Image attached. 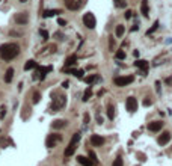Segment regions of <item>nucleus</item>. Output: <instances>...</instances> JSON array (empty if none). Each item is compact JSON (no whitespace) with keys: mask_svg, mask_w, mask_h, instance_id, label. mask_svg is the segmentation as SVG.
<instances>
[{"mask_svg":"<svg viewBox=\"0 0 172 166\" xmlns=\"http://www.w3.org/2000/svg\"><path fill=\"white\" fill-rule=\"evenodd\" d=\"M20 53V47L18 44H14V42H8V44H3L0 47V56H2L3 60H12L14 57H17Z\"/></svg>","mask_w":172,"mask_h":166,"instance_id":"1","label":"nucleus"},{"mask_svg":"<svg viewBox=\"0 0 172 166\" xmlns=\"http://www.w3.org/2000/svg\"><path fill=\"white\" fill-rule=\"evenodd\" d=\"M80 140V133H76L74 136H73V139H71V142L68 144V147L65 148V157H70V156H73L74 154V151H76V148H77V142Z\"/></svg>","mask_w":172,"mask_h":166,"instance_id":"2","label":"nucleus"},{"mask_svg":"<svg viewBox=\"0 0 172 166\" xmlns=\"http://www.w3.org/2000/svg\"><path fill=\"white\" fill-rule=\"evenodd\" d=\"M65 104H67V97L60 95V97H58V98H53V103H51V106H50V112H58V110L63 109Z\"/></svg>","mask_w":172,"mask_h":166,"instance_id":"3","label":"nucleus"},{"mask_svg":"<svg viewBox=\"0 0 172 166\" xmlns=\"http://www.w3.org/2000/svg\"><path fill=\"white\" fill-rule=\"evenodd\" d=\"M83 23L88 29H95L97 26V20H95V15L92 12H88V14L83 15Z\"/></svg>","mask_w":172,"mask_h":166,"instance_id":"4","label":"nucleus"},{"mask_svg":"<svg viewBox=\"0 0 172 166\" xmlns=\"http://www.w3.org/2000/svg\"><path fill=\"white\" fill-rule=\"evenodd\" d=\"M50 70H51V67H36V71L33 74V80H44Z\"/></svg>","mask_w":172,"mask_h":166,"instance_id":"5","label":"nucleus"},{"mask_svg":"<svg viewBox=\"0 0 172 166\" xmlns=\"http://www.w3.org/2000/svg\"><path fill=\"white\" fill-rule=\"evenodd\" d=\"M133 75H124V77H115V80H113V83L116 85V86H119V88H122V86H127V85H130V83H133Z\"/></svg>","mask_w":172,"mask_h":166,"instance_id":"6","label":"nucleus"},{"mask_svg":"<svg viewBox=\"0 0 172 166\" xmlns=\"http://www.w3.org/2000/svg\"><path fill=\"white\" fill-rule=\"evenodd\" d=\"M60 140H62V136H60V134L51 133V134H48V136H47L45 145H47L48 148H53V147H56V144H58V142H60Z\"/></svg>","mask_w":172,"mask_h":166,"instance_id":"7","label":"nucleus"},{"mask_svg":"<svg viewBox=\"0 0 172 166\" xmlns=\"http://www.w3.org/2000/svg\"><path fill=\"white\" fill-rule=\"evenodd\" d=\"M125 107H127V110L128 112H136L137 110V100L135 98V97H128L127 100H125Z\"/></svg>","mask_w":172,"mask_h":166,"instance_id":"8","label":"nucleus"},{"mask_svg":"<svg viewBox=\"0 0 172 166\" xmlns=\"http://www.w3.org/2000/svg\"><path fill=\"white\" fill-rule=\"evenodd\" d=\"M83 3H85L83 0H65V5H67V8L71 9V11H77Z\"/></svg>","mask_w":172,"mask_h":166,"instance_id":"9","label":"nucleus"},{"mask_svg":"<svg viewBox=\"0 0 172 166\" xmlns=\"http://www.w3.org/2000/svg\"><path fill=\"white\" fill-rule=\"evenodd\" d=\"M14 20L17 24H26L29 21V15H27V12H18V14L14 15Z\"/></svg>","mask_w":172,"mask_h":166,"instance_id":"10","label":"nucleus"},{"mask_svg":"<svg viewBox=\"0 0 172 166\" xmlns=\"http://www.w3.org/2000/svg\"><path fill=\"white\" fill-rule=\"evenodd\" d=\"M91 144L94 147H103L104 145V137L100 134H92L91 136Z\"/></svg>","mask_w":172,"mask_h":166,"instance_id":"11","label":"nucleus"},{"mask_svg":"<svg viewBox=\"0 0 172 166\" xmlns=\"http://www.w3.org/2000/svg\"><path fill=\"white\" fill-rule=\"evenodd\" d=\"M162 127H163V122H162V121H153V122L148 124V130L155 133V132H160Z\"/></svg>","mask_w":172,"mask_h":166,"instance_id":"12","label":"nucleus"},{"mask_svg":"<svg viewBox=\"0 0 172 166\" xmlns=\"http://www.w3.org/2000/svg\"><path fill=\"white\" fill-rule=\"evenodd\" d=\"M169 140H171V133H169V132H165V133L160 134V137L157 139V142L160 144V145H166Z\"/></svg>","mask_w":172,"mask_h":166,"instance_id":"13","label":"nucleus"},{"mask_svg":"<svg viewBox=\"0 0 172 166\" xmlns=\"http://www.w3.org/2000/svg\"><path fill=\"white\" fill-rule=\"evenodd\" d=\"M135 65L143 71V75L147 74V70H148V62H147V60H142V59H140V60H136V62H135Z\"/></svg>","mask_w":172,"mask_h":166,"instance_id":"14","label":"nucleus"},{"mask_svg":"<svg viewBox=\"0 0 172 166\" xmlns=\"http://www.w3.org/2000/svg\"><path fill=\"white\" fill-rule=\"evenodd\" d=\"M77 162L80 165H83V166H94V162H92L91 159H88V157H83V156H78Z\"/></svg>","mask_w":172,"mask_h":166,"instance_id":"15","label":"nucleus"},{"mask_svg":"<svg viewBox=\"0 0 172 166\" xmlns=\"http://www.w3.org/2000/svg\"><path fill=\"white\" fill-rule=\"evenodd\" d=\"M12 79H14V68H8L6 73H5V82L6 83H11Z\"/></svg>","mask_w":172,"mask_h":166,"instance_id":"16","label":"nucleus"},{"mask_svg":"<svg viewBox=\"0 0 172 166\" xmlns=\"http://www.w3.org/2000/svg\"><path fill=\"white\" fill-rule=\"evenodd\" d=\"M140 11H142L143 17H148V14H150V9H148V0H142V5H140Z\"/></svg>","mask_w":172,"mask_h":166,"instance_id":"17","label":"nucleus"},{"mask_svg":"<svg viewBox=\"0 0 172 166\" xmlns=\"http://www.w3.org/2000/svg\"><path fill=\"white\" fill-rule=\"evenodd\" d=\"M76 62H77V56H76V55H73V56L67 57V60H65V67H67V68H70V67L76 65Z\"/></svg>","mask_w":172,"mask_h":166,"instance_id":"18","label":"nucleus"},{"mask_svg":"<svg viewBox=\"0 0 172 166\" xmlns=\"http://www.w3.org/2000/svg\"><path fill=\"white\" fill-rule=\"evenodd\" d=\"M56 14H60L59 9H47V11L44 12V18H50V17L56 15Z\"/></svg>","mask_w":172,"mask_h":166,"instance_id":"19","label":"nucleus"},{"mask_svg":"<svg viewBox=\"0 0 172 166\" xmlns=\"http://www.w3.org/2000/svg\"><path fill=\"white\" fill-rule=\"evenodd\" d=\"M124 32H125V27L122 26V24H118V26H116V30H115V35H116L118 38H121V36L124 35Z\"/></svg>","mask_w":172,"mask_h":166,"instance_id":"20","label":"nucleus"},{"mask_svg":"<svg viewBox=\"0 0 172 166\" xmlns=\"http://www.w3.org/2000/svg\"><path fill=\"white\" fill-rule=\"evenodd\" d=\"M51 127H53V129H62V127H65V121H62V119H56V121H53Z\"/></svg>","mask_w":172,"mask_h":166,"instance_id":"21","label":"nucleus"},{"mask_svg":"<svg viewBox=\"0 0 172 166\" xmlns=\"http://www.w3.org/2000/svg\"><path fill=\"white\" fill-rule=\"evenodd\" d=\"M36 67H38V65H36L35 60H27V63L24 65V70L29 71V70H33V68H36Z\"/></svg>","mask_w":172,"mask_h":166,"instance_id":"22","label":"nucleus"},{"mask_svg":"<svg viewBox=\"0 0 172 166\" xmlns=\"http://www.w3.org/2000/svg\"><path fill=\"white\" fill-rule=\"evenodd\" d=\"M83 80H85V82H86L88 85H92L94 82H97V80H98V77H97L95 74H92V75H88V77H85Z\"/></svg>","mask_w":172,"mask_h":166,"instance_id":"23","label":"nucleus"},{"mask_svg":"<svg viewBox=\"0 0 172 166\" xmlns=\"http://www.w3.org/2000/svg\"><path fill=\"white\" fill-rule=\"evenodd\" d=\"M107 116H109V119H113L115 118V107H113V104H109L107 106Z\"/></svg>","mask_w":172,"mask_h":166,"instance_id":"24","label":"nucleus"},{"mask_svg":"<svg viewBox=\"0 0 172 166\" xmlns=\"http://www.w3.org/2000/svg\"><path fill=\"white\" fill-rule=\"evenodd\" d=\"M113 3H115L116 8H119V9H122V8L127 6V2H125V0H113Z\"/></svg>","mask_w":172,"mask_h":166,"instance_id":"25","label":"nucleus"},{"mask_svg":"<svg viewBox=\"0 0 172 166\" xmlns=\"http://www.w3.org/2000/svg\"><path fill=\"white\" fill-rule=\"evenodd\" d=\"M39 100H41V94H39L38 91H35V92L32 94V101H33L35 104H38V103H39Z\"/></svg>","mask_w":172,"mask_h":166,"instance_id":"26","label":"nucleus"},{"mask_svg":"<svg viewBox=\"0 0 172 166\" xmlns=\"http://www.w3.org/2000/svg\"><path fill=\"white\" fill-rule=\"evenodd\" d=\"M157 29H158V21H154V24L151 26V29H148V30H147V35H151V33H154Z\"/></svg>","mask_w":172,"mask_h":166,"instance_id":"27","label":"nucleus"},{"mask_svg":"<svg viewBox=\"0 0 172 166\" xmlns=\"http://www.w3.org/2000/svg\"><path fill=\"white\" fill-rule=\"evenodd\" d=\"M91 95H92V89L88 88L86 91H85V94H83V101H88V100L91 98Z\"/></svg>","mask_w":172,"mask_h":166,"instance_id":"28","label":"nucleus"},{"mask_svg":"<svg viewBox=\"0 0 172 166\" xmlns=\"http://www.w3.org/2000/svg\"><path fill=\"white\" fill-rule=\"evenodd\" d=\"M115 56H116V59H119V60L121 59H125V52H124V50H118Z\"/></svg>","mask_w":172,"mask_h":166,"instance_id":"29","label":"nucleus"},{"mask_svg":"<svg viewBox=\"0 0 172 166\" xmlns=\"http://www.w3.org/2000/svg\"><path fill=\"white\" fill-rule=\"evenodd\" d=\"M74 75H76L77 79H85V71L83 70H76V74Z\"/></svg>","mask_w":172,"mask_h":166,"instance_id":"30","label":"nucleus"},{"mask_svg":"<svg viewBox=\"0 0 172 166\" xmlns=\"http://www.w3.org/2000/svg\"><path fill=\"white\" fill-rule=\"evenodd\" d=\"M113 166H124L122 159H121V157H116V159L113 160Z\"/></svg>","mask_w":172,"mask_h":166,"instance_id":"31","label":"nucleus"},{"mask_svg":"<svg viewBox=\"0 0 172 166\" xmlns=\"http://www.w3.org/2000/svg\"><path fill=\"white\" fill-rule=\"evenodd\" d=\"M39 35H41V36L44 38V40H47V38H48V32H47V30H44V29L39 30Z\"/></svg>","mask_w":172,"mask_h":166,"instance_id":"32","label":"nucleus"},{"mask_svg":"<svg viewBox=\"0 0 172 166\" xmlns=\"http://www.w3.org/2000/svg\"><path fill=\"white\" fill-rule=\"evenodd\" d=\"M89 157H91L92 162H97V156H95V152H94V151H89Z\"/></svg>","mask_w":172,"mask_h":166,"instance_id":"33","label":"nucleus"},{"mask_svg":"<svg viewBox=\"0 0 172 166\" xmlns=\"http://www.w3.org/2000/svg\"><path fill=\"white\" fill-rule=\"evenodd\" d=\"M131 15H133V11H127V12H125V18H127V20L131 18Z\"/></svg>","mask_w":172,"mask_h":166,"instance_id":"34","label":"nucleus"},{"mask_svg":"<svg viewBox=\"0 0 172 166\" xmlns=\"http://www.w3.org/2000/svg\"><path fill=\"white\" fill-rule=\"evenodd\" d=\"M143 106H151V100L145 98V100H143Z\"/></svg>","mask_w":172,"mask_h":166,"instance_id":"35","label":"nucleus"},{"mask_svg":"<svg viewBox=\"0 0 172 166\" xmlns=\"http://www.w3.org/2000/svg\"><path fill=\"white\" fill-rule=\"evenodd\" d=\"M58 23L60 24V26H65V24H67V21H65L63 18H59V20H58Z\"/></svg>","mask_w":172,"mask_h":166,"instance_id":"36","label":"nucleus"},{"mask_svg":"<svg viewBox=\"0 0 172 166\" xmlns=\"http://www.w3.org/2000/svg\"><path fill=\"white\" fill-rule=\"evenodd\" d=\"M5 113H6V109H5V106H3V107H2V112H0V116L3 118V116H5Z\"/></svg>","mask_w":172,"mask_h":166,"instance_id":"37","label":"nucleus"},{"mask_svg":"<svg viewBox=\"0 0 172 166\" xmlns=\"http://www.w3.org/2000/svg\"><path fill=\"white\" fill-rule=\"evenodd\" d=\"M83 119H85V124L89 122V115H88V113H85V118H83Z\"/></svg>","mask_w":172,"mask_h":166,"instance_id":"38","label":"nucleus"},{"mask_svg":"<svg viewBox=\"0 0 172 166\" xmlns=\"http://www.w3.org/2000/svg\"><path fill=\"white\" fill-rule=\"evenodd\" d=\"M137 29H139V26H137V24H135V26L131 27V32H135V30H137Z\"/></svg>","mask_w":172,"mask_h":166,"instance_id":"39","label":"nucleus"},{"mask_svg":"<svg viewBox=\"0 0 172 166\" xmlns=\"http://www.w3.org/2000/svg\"><path fill=\"white\" fill-rule=\"evenodd\" d=\"M68 85H70V83H68V82H67V80H65V82H63V83H62V88H68Z\"/></svg>","mask_w":172,"mask_h":166,"instance_id":"40","label":"nucleus"},{"mask_svg":"<svg viewBox=\"0 0 172 166\" xmlns=\"http://www.w3.org/2000/svg\"><path fill=\"white\" fill-rule=\"evenodd\" d=\"M20 2H21V3H26V2H29V0H20Z\"/></svg>","mask_w":172,"mask_h":166,"instance_id":"41","label":"nucleus"}]
</instances>
